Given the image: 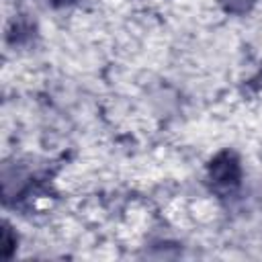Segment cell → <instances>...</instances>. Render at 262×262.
I'll return each instance as SVG.
<instances>
[{"label": "cell", "mask_w": 262, "mask_h": 262, "mask_svg": "<svg viewBox=\"0 0 262 262\" xmlns=\"http://www.w3.org/2000/svg\"><path fill=\"white\" fill-rule=\"evenodd\" d=\"M242 168L239 160L231 151H223L215 156L209 164V180L219 190H233L239 184Z\"/></svg>", "instance_id": "6da1fadb"}, {"label": "cell", "mask_w": 262, "mask_h": 262, "mask_svg": "<svg viewBox=\"0 0 262 262\" xmlns=\"http://www.w3.org/2000/svg\"><path fill=\"white\" fill-rule=\"evenodd\" d=\"M14 248H16V237L12 239L10 237V229L4 227V231H2V256L4 258H10V254H12Z\"/></svg>", "instance_id": "7a4b0ae2"}]
</instances>
